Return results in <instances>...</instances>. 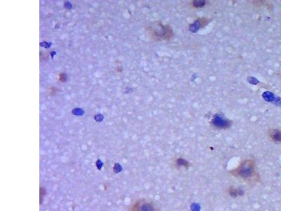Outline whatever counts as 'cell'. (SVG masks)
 <instances>
[{
	"instance_id": "obj_2",
	"label": "cell",
	"mask_w": 281,
	"mask_h": 211,
	"mask_svg": "<svg viewBox=\"0 0 281 211\" xmlns=\"http://www.w3.org/2000/svg\"><path fill=\"white\" fill-rule=\"evenodd\" d=\"M146 31L153 41H170L174 37V31L170 25L155 21L148 26Z\"/></svg>"
},
{
	"instance_id": "obj_1",
	"label": "cell",
	"mask_w": 281,
	"mask_h": 211,
	"mask_svg": "<svg viewBox=\"0 0 281 211\" xmlns=\"http://www.w3.org/2000/svg\"><path fill=\"white\" fill-rule=\"evenodd\" d=\"M229 173L233 177L248 184H254L260 181V174L254 159L248 158L242 161L237 167L230 170Z\"/></svg>"
},
{
	"instance_id": "obj_7",
	"label": "cell",
	"mask_w": 281,
	"mask_h": 211,
	"mask_svg": "<svg viewBox=\"0 0 281 211\" xmlns=\"http://www.w3.org/2000/svg\"><path fill=\"white\" fill-rule=\"evenodd\" d=\"M67 76L66 74L62 72V73H60L59 75V80L60 81V82H65L67 81Z\"/></svg>"
},
{
	"instance_id": "obj_3",
	"label": "cell",
	"mask_w": 281,
	"mask_h": 211,
	"mask_svg": "<svg viewBox=\"0 0 281 211\" xmlns=\"http://www.w3.org/2000/svg\"><path fill=\"white\" fill-rule=\"evenodd\" d=\"M130 211H160V209L153 201L141 198L131 205Z\"/></svg>"
},
{
	"instance_id": "obj_6",
	"label": "cell",
	"mask_w": 281,
	"mask_h": 211,
	"mask_svg": "<svg viewBox=\"0 0 281 211\" xmlns=\"http://www.w3.org/2000/svg\"><path fill=\"white\" fill-rule=\"evenodd\" d=\"M176 166L178 168H184L186 169L189 167V163L187 161L183 158H177L176 161Z\"/></svg>"
},
{
	"instance_id": "obj_4",
	"label": "cell",
	"mask_w": 281,
	"mask_h": 211,
	"mask_svg": "<svg viewBox=\"0 0 281 211\" xmlns=\"http://www.w3.org/2000/svg\"><path fill=\"white\" fill-rule=\"evenodd\" d=\"M268 136L273 142L276 144L281 143V129H271L268 132Z\"/></svg>"
},
{
	"instance_id": "obj_5",
	"label": "cell",
	"mask_w": 281,
	"mask_h": 211,
	"mask_svg": "<svg viewBox=\"0 0 281 211\" xmlns=\"http://www.w3.org/2000/svg\"><path fill=\"white\" fill-rule=\"evenodd\" d=\"M227 193L232 198L239 197V196H243V195L244 194V191L242 190V189H239V188L235 187L233 186H231V187L228 188Z\"/></svg>"
}]
</instances>
